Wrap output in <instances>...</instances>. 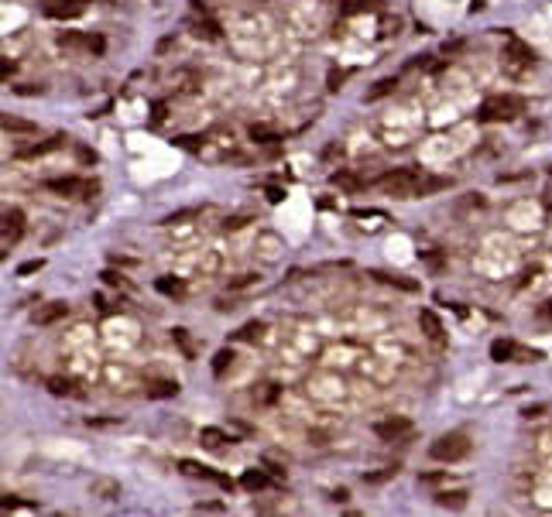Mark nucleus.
<instances>
[{"label": "nucleus", "mask_w": 552, "mask_h": 517, "mask_svg": "<svg viewBox=\"0 0 552 517\" xmlns=\"http://www.w3.org/2000/svg\"><path fill=\"white\" fill-rule=\"evenodd\" d=\"M377 185L394 199H418V195H433V192L446 189L450 178H433V175H422L415 168H394V172L381 175Z\"/></svg>", "instance_id": "nucleus-1"}, {"label": "nucleus", "mask_w": 552, "mask_h": 517, "mask_svg": "<svg viewBox=\"0 0 552 517\" xmlns=\"http://www.w3.org/2000/svg\"><path fill=\"white\" fill-rule=\"evenodd\" d=\"M429 456L439 462H460L470 456V439L463 435V432H446V435H439V439L429 445Z\"/></svg>", "instance_id": "nucleus-2"}, {"label": "nucleus", "mask_w": 552, "mask_h": 517, "mask_svg": "<svg viewBox=\"0 0 552 517\" xmlns=\"http://www.w3.org/2000/svg\"><path fill=\"white\" fill-rule=\"evenodd\" d=\"M521 110H525V99H521V96H487L484 107H480V114H477V120H484V124L514 120Z\"/></svg>", "instance_id": "nucleus-3"}, {"label": "nucleus", "mask_w": 552, "mask_h": 517, "mask_svg": "<svg viewBox=\"0 0 552 517\" xmlns=\"http://www.w3.org/2000/svg\"><path fill=\"white\" fill-rule=\"evenodd\" d=\"M532 62H535V52H532V48H529V45H525L521 38H514L512 31L504 28V65H508V72H514V76H518V72H521V69H529Z\"/></svg>", "instance_id": "nucleus-4"}, {"label": "nucleus", "mask_w": 552, "mask_h": 517, "mask_svg": "<svg viewBox=\"0 0 552 517\" xmlns=\"http://www.w3.org/2000/svg\"><path fill=\"white\" fill-rule=\"evenodd\" d=\"M374 435L384 442H408L412 439V422L405 415H391L384 422H374Z\"/></svg>", "instance_id": "nucleus-5"}, {"label": "nucleus", "mask_w": 552, "mask_h": 517, "mask_svg": "<svg viewBox=\"0 0 552 517\" xmlns=\"http://www.w3.org/2000/svg\"><path fill=\"white\" fill-rule=\"evenodd\" d=\"M86 4H90V0H45V4H41V11H45V18L72 21V18H79V14L86 11Z\"/></svg>", "instance_id": "nucleus-6"}, {"label": "nucleus", "mask_w": 552, "mask_h": 517, "mask_svg": "<svg viewBox=\"0 0 552 517\" xmlns=\"http://www.w3.org/2000/svg\"><path fill=\"white\" fill-rule=\"evenodd\" d=\"M24 233V212L21 209H7L4 212V250H11Z\"/></svg>", "instance_id": "nucleus-7"}, {"label": "nucleus", "mask_w": 552, "mask_h": 517, "mask_svg": "<svg viewBox=\"0 0 552 517\" xmlns=\"http://www.w3.org/2000/svg\"><path fill=\"white\" fill-rule=\"evenodd\" d=\"M45 189L59 192V195H79V192H97V185L93 182H79V178H48Z\"/></svg>", "instance_id": "nucleus-8"}, {"label": "nucleus", "mask_w": 552, "mask_h": 517, "mask_svg": "<svg viewBox=\"0 0 552 517\" xmlns=\"http://www.w3.org/2000/svg\"><path fill=\"white\" fill-rule=\"evenodd\" d=\"M69 315V305L65 302H48V305H41L35 312V326H52V322H59Z\"/></svg>", "instance_id": "nucleus-9"}, {"label": "nucleus", "mask_w": 552, "mask_h": 517, "mask_svg": "<svg viewBox=\"0 0 552 517\" xmlns=\"http://www.w3.org/2000/svg\"><path fill=\"white\" fill-rule=\"evenodd\" d=\"M90 494L99 500H117L120 497V483L114 477H97L90 483Z\"/></svg>", "instance_id": "nucleus-10"}, {"label": "nucleus", "mask_w": 552, "mask_h": 517, "mask_svg": "<svg viewBox=\"0 0 552 517\" xmlns=\"http://www.w3.org/2000/svg\"><path fill=\"white\" fill-rule=\"evenodd\" d=\"M418 326H422V332H426L433 343L443 339V322H439V315H435L433 308H422V312H418Z\"/></svg>", "instance_id": "nucleus-11"}, {"label": "nucleus", "mask_w": 552, "mask_h": 517, "mask_svg": "<svg viewBox=\"0 0 552 517\" xmlns=\"http://www.w3.org/2000/svg\"><path fill=\"white\" fill-rule=\"evenodd\" d=\"M514 349H518L514 339H494L491 343V360L494 364H514Z\"/></svg>", "instance_id": "nucleus-12"}, {"label": "nucleus", "mask_w": 552, "mask_h": 517, "mask_svg": "<svg viewBox=\"0 0 552 517\" xmlns=\"http://www.w3.org/2000/svg\"><path fill=\"white\" fill-rule=\"evenodd\" d=\"M371 278H377L381 285H394V288H401V291H418V281H412V278H405V274H388V271H371Z\"/></svg>", "instance_id": "nucleus-13"}, {"label": "nucleus", "mask_w": 552, "mask_h": 517, "mask_svg": "<svg viewBox=\"0 0 552 517\" xmlns=\"http://www.w3.org/2000/svg\"><path fill=\"white\" fill-rule=\"evenodd\" d=\"M0 124H4V131H7V134H35V131H38V124H35V120L11 116V114H4V120H0Z\"/></svg>", "instance_id": "nucleus-14"}, {"label": "nucleus", "mask_w": 552, "mask_h": 517, "mask_svg": "<svg viewBox=\"0 0 552 517\" xmlns=\"http://www.w3.org/2000/svg\"><path fill=\"white\" fill-rule=\"evenodd\" d=\"M48 391H52L55 398H79V394H82L76 387V381H69V377H48Z\"/></svg>", "instance_id": "nucleus-15"}, {"label": "nucleus", "mask_w": 552, "mask_h": 517, "mask_svg": "<svg viewBox=\"0 0 552 517\" xmlns=\"http://www.w3.org/2000/svg\"><path fill=\"white\" fill-rule=\"evenodd\" d=\"M172 339H175V346L182 349V357H185V360H196V339L189 336V329L175 326V329H172Z\"/></svg>", "instance_id": "nucleus-16"}, {"label": "nucleus", "mask_w": 552, "mask_h": 517, "mask_svg": "<svg viewBox=\"0 0 552 517\" xmlns=\"http://www.w3.org/2000/svg\"><path fill=\"white\" fill-rule=\"evenodd\" d=\"M251 141H257V144H278L281 131L271 127V124H251Z\"/></svg>", "instance_id": "nucleus-17"}, {"label": "nucleus", "mask_w": 552, "mask_h": 517, "mask_svg": "<svg viewBox=\"0 0 552 517\" xmlns=\"http://www.w3.org/2000/svg\"><path fill=\"white\" fill-rule=\"evenodd\" d=\"M144 394H148V398H175V394H178V381H148Z\"/></svg>", "instance_id": "nucleus-18"}, {"label": "nucleus", "mask_w": 552, "mask_h": 517, "mask_svg": "<svg viewBox=\"0 0 552 517\" xmlns=\"http://www.w3.org/2000/svg\"><path fill=\"white\" fill-rule=\"evenodd\" d=\"M59 144H62V134H55V137H48V141H41V144H31V148H21V151H18V158H41V154L55 151Z\"/></svg>", "instance_id": "nucleus-19"}, {"label": "nucleus", "mask_w": 552, "mask_h": 517, "mask_svg": "<svg viewBox=\"0 0 552 517\" xmlns=\"http://www.w3.org/2000/svg\"><path fill=\"white\" fill-rule=\"evenodd\" d=\"M199 442H202L206 449H223L227 442H234V439H230L223 428H202V432H199Z\"/></svg>", "instance_id": "nucleus-20"}, {"label": "nucleus", "mask_w": 552, "mask_h": 517, "mask_svg": "<svg viewBox=\"0 0 552 517\" xmlns=\"http://www.w3.org/2000/svg\"><path fill=\"white\" fill-rule=\"evenodd\" d=\"M240 486H244V490H251V494H257V490H268V477H264L261 469H244Z\"/></svg>", "instance_id": "nucleus-21"}, {"label": "nucleus", "mask_w": 552, "mask_h": 517, "mask_svg": "<svg viewBox=\"0 0 552 517\" xmlns=\"http://www.w3.org/2000/svg\"><path fill=\"white\" fill-rule=\"evenodd\" d=\"M330 182H333L336 189H347V192H360V189H364V182H360L354 172H333V175H330Z\"/></svg>", "instance_id": "nucleus-22"}, {"label": "nucleus", "mask_w": 552, "mask_h": 517, "mask_svg": "<svg viewBox=\"0 0 552 517\" xmlns=\"http://www.w3.org/2000/svg\"><path fill=\"white\" fill-rule=\"evenodd\" d=\"M394 86H398V79H394V76H388V79H377L374 86L367 89V96H364V99H367V103H374V99H381V96L394 93Z\"/></svg>", "instance_id": "nucleus-23"}, {"label": "nucleus", "mask_w": 552, "mask_h": 517, "mask_svg": "<svg viewBox=\"0 0 552 517\" xmlns=\"http://www.w3.org/2000/svg\"><path fill=\"white\" fill-rule=\"evenodd\" d=\"M467 490H439L435 494V504H443V507H463L467 504Z\"/></svg>", "instance_id": "nucleus-24"}, {"label": "nucleus", "mask_w": 552, "mask_h": 517, "mask_svg": "<svg viewBox=\"0 0 552 517\" xmlns=\"http://www.w3.org/2000/svg\"><path fill=\"white\" fill-rule=\"evenodd\" d=\"M155 288L161 295H168V298H182V295H185V285H182L178 278H158Z\"/></svg>", "instance_id": "nucleus-25"}, {"label": "nucleus", "mask_w": 552, "mask_h": 517, "mask_svg": "<svg viewBox=\"0 0 552 517\" xmlns=\"http://www.w3.org/2000/svg\"><path fill=\"white\" fill-rule=\"evenodd\" d=\"M234 364V349L227 346V349H220L217 357H213V377H223L227 374V366Z\"/></svg>", "instance_id": "nucleus-26"}, {"label": "nucleus", "mask_w": 552, "mask_h": 517, "mask_svg": "<svg viewBox=\"0 0 552 517\" xmlns=\"http://www.w3.org/2000/svg\"><path fill=\"white\" fill-rule=\"evenodd\" d=\"M264 332V322H247V326H240L234 332V339H244V343H254L257 336Z\"/></svg>", "instance_id": "nucleus-27"}, {"label": "nucleus", "mask_w": 552, "mask_h": 517, "mask_svg": "<svg viewBox=\"0 0 552 517\" xmlns=\"http://www.w3.org/2000/svg\"><path fill=\"white\" fill-rule=\"evenodd\" d=\"M193 31H196L199 38H210V41H217L223 31H220V24H213V21H196L193 24Z\"/></svg>", "instance_id": "nucleus-28"}, {"label": "nucleus", "mask_w": 552, "mask_h": 517, "mask_svg": "<svg viewBox=\"0 0 552 517\" xmlns=\"http://www.w3.org/2000/svg\"><path fill=\"white\" fill-rule=\"evenodd\" d=\"M254 401L257 404L278 401V383H261V387H254Z\"/></svg>", "instance_id": "nucleus-29"}, {"label": "nucleus", "mask_w": 552, "mask_h": 517, "mask_svg": "<svg viewBox=\"0 0 552 517\" xmlns=\"http://www.w3.org/2000/svg\"><path fill=\"white\" fill-rule=\"evenodd\" d=\"M196 216H199V209L193 206V209H178V212H172V216H165L161 223H165V227H178V223H189V219H196Z\"/></svg>", "instance_id": "nucleus-30"}, {"label": "nucleus", "mask_w": 552, "mask_h": 517, "mask_svg": "<svg viewBox=\"0 0 552 517\" xmlns=\"http://www.w3.org/2000/svg\"><path fill=\"white\" fill-rule=\"evenodd\" d=\"M539 360H542L539 349H529V346H518L514 349V364H539Z\"/></svg>", "instance_id": "nucleus-31"}, {"label": "nucleus", "mask_w": 552, "mask_h": 517, "mask_svg": "<svg viewBox=\"0 0 552 517\" xmlns=\"http://www.w3.org/2000/svg\"><path fill=\"white\" fill-rule=\"evenodd\" d=\"M398 477V466H384V469H377V473H367L364 477V483H384V479Z\"/></svg>", "instance_id": "nucleus-32"}, {"label": "nucleus", "mask_w": 552, "mask_h": 517, "mask_svg": "<svg viewBox=\"0 0 552 517\" xmlns=\"http://www.w3.org/2000/svg\"><path fill=\"white\" fill-rule=\"evenodd\" d=\"M178 469H182L185 477H206V466H199V462H193V459H182Z\"/></svg>", "instance_id": "nucleus-33"}, {"label": "nucleus", "mask_w": 552, "mask_h": 517, "mask_svg": "<svg viewBox=\"0 0 552 517\" xmlns=\"http://www.w3.org/2000/svg\"><path fill=\"white\" fill-rule=\"evenodd\" d=\"M206 479H213V483H220V486H223V490H234L237 483L230 477H223V473H217V469H206Z\"/></svg>", "instance_id": "nucleus-34"}, {"label": "nucleus", "mask_w": 552, "mask_h": 517, "mask_svg": "<svg viewBox=\"0 0 552 517\" xmlns=\"http://www.w3.org/2000/svg\"><path fill=\"white\" fill-rule=\"evenodd\" d=\"M347 76H350V72H343V69H330V79H326V82H330V93H336Z\"/></svg>", "instance_id": "nucleus-35"}, {"label": "nucleus", "mask_w": 552, "mask_h": 517, "mask_svg": "<svg viewBox=\"0 0 552 517\" xmlns=\"http://www.w3.org/2000/svg\"><path fill=\"white\" fill-rule=\"evenodd\" d=\"M199 514H223V504L220 500H206V504H196Z\"/></svg>", "instance_id": "nucleus-36"}, {"label": "nucleus", "mask_w": 552, "mask_h": 517, "mask_svg": "<svg viewBox=\"0 0 552 517\" xmlns=\"http://www.w3.org/2000/svg\"><path fill=\"white\" fill-rule=\"evenodd\" d=\"M247 285H257V274H240V278H230V288H247Z\"/></svg>", "instance_id": "nucleus-37"}, {"label": "nucleus", "mask_w": 552, "mask_h": 517, "mask_svg": "<svg viewBox=\"0 0 552 517\" xmlns=\"http://www.w3.org/2000/svg\"><path fill=\"white\" fill-rule=\"evenodd\" d=\"M41 268H45V261H41V257H38V261H24V264L18 268V274H35V271H41Z\"/></svg>", "instance_id": "nucleus-38"}, {"label": "nucleus", "mask_w": 552, "mask_h": 517, "mask_svg": "<svg viewBox=\"0 0 552 517\" xmlns=\"http://www.w3.org/2000/svg\"><path fill=\"white\" fill-rule=\"evenodd\" d=\"M90 425L93 428H117V425H124L120 418H90Z\"/></svg>", "instance_id": "nucleus-39"}, {"label": "nucleus", "mask_w": 552, "mask_h": 517, "mask_svg": "<svg viewBox=\"0 0 552 517\" xmlns=\"http://www.w3.org/2000/svg\"><path fill=\"white\" fill-rule=\"evenodd\" d=\"M535 315H539L542 322H552V298H549V302H542V305L535 308Z\"/></svg>", "instance_id": "nucleus-40"}, {"label": "nucleus", "mask_w": 552, "mask_h": 517, "mask_svg": "<svg viewBox=\"0 0 552 517\" xmlns=\"http://www.w3.org/2000/svg\"><path fill=\"white\" fill-rule=\"evenodd\" d=\"M4 511H31V504H21L14 497H4Z\"/></svg>", "instance_id": "nucleus-41"}, {"label": "nucleus", "mask_w": 552, "mask_h": 517, "mask_svg": "<svg viewBox=\"0 0 552 517\" xmlns=\"http://www.w3.org/2000/svg\"><path fill=\"white\" fill-rule=\"evenodd\" d=\"M521 415H525L529 422H532V418H542V415H546V404H532V408H525Z\"/></svg>", "instance_id": "nucleus-42"}, {"label": "nucleus", "mask_w": 552, "mask_h": 517, "mask_svg": "<svg viewBox=\"0 0 552 517\" xmlns=\"http://www.w3.org/2000/svg\"><path fill=\"white\" fill-rule=\"evenodd\" d=\"M11 72H14V62H11V58H0V79L7 82V79H11Z\"/></svg>", "instance_id": "nucleus-43"}, {"label": "nucleus", "mask_w": 552, "mask_h": 517, "mask_svg": "<svg viewBox=\"0 0 552 517\" xmlns=\"http://www.w3.org/2000/svg\"><path fill=\"white\" fill-rule=\"evenodd\" d=\"M99 278H103V281H107V285H114V288H117V285H124V278H120L117 271H103V274H99Z\"/></svg>", "instance_id": "nucleus-44"}, {"label": "nucleus", "mask_w": 552, "mask_h": 517, "mask_svg": "<svg viewBox=\"0 0 552 517\" xmlns=\"http://www.w3.org/2000/svg\"><path fill=\"white\" fill-rule=\"evenodd\" d=\"M443 473H422V477H418V483H429V486H435V483H443Z\"/></svg>", "instance_id": "nucleus-45"}, {"label": "nucleus", "mask_w": 552, "mask_h": 517, "mask_svg": "<svg viewBox=\"0 0 552 517\" xmlns=\"http://www.w3.org/2000/svg\"><path fill=\"white\" fill-rule=\"evenodd\" d=\"M86 48H90L93 55H99V52H103V38H97V35H90V41H86Z\"/></svg>", "instance_id": "nucleus-46"}, {"label": "nucleus", "mask_w": 552, "mask_h": 517, "mask_svg": "<svg viewBox=\"0 0 552 517\" xmlns=\"http://www.w3.org/2000/svg\"><path fill=\"white\" fill-rule=\"evenodd\" d=\"M244 223H247V216H230V219H227L223 227H227V230H240Z\"/></svg>", "instance_id": "nucleus-47"}, {"label": "nucleus", "mask_w": 552, "mask_h": 517, "mask_svg": "<svg viewBox=\"0 0 552 517\" xmlns=\"http://www.w3.org/2000/svg\"><path fill=\"white\" fill-rule=\"evenodd\" d=\"M285 199V189H278V185H268V202H281Z\"/></svg>", "instance_id": "nucleus-48"}, {"label": "nucleus", "mask_w": 552, "mask_h": 517, "mask_svg": "<svg viewBox=\"0 0 552 517\" xmlns=\"http://www.w3.org/2000/svg\"><path fill=\"white\" fill-rule=\"evenodd\" d=\"M79 161H86V165H97V151H90V148H79Z\"/></svg>", "instance_id": "nucleus-49"}, {"label": "nucleus", "mask_w": 552, "mask_h": 517, "mask_svg": "<svg viewBox=\"0 0 552 517\" xmlns=\"http://www.w3.org/2000/svg\"><path fill=\"white\" fill-rule=\"evenodd\" d=\"M18 93L21 96H35V93H41V86H18Z\"/></svg>", "instance_id": "nucleus-50"}, {"label": "nucleus", "mask_w": 552, "mask_h": 517, "mask_svg": "<svg viewBox=\"0 0 552 517\" xmlns=\"http://www.w3.org/2000/svg\"><path fill=\"white\" fill-rule=\"evenodd\" d=\"M172 45H175V38H172V35H168V38H161V41H158V52H168V48H172Z\"/></svg>", "instance_id": "nucleus-51"}, {"label": "nucleus", "mask_w": 552, "mask_h": 517, "mask_svg": "<svg viewBox=\"0 0 552 517\" xmlns=\"http://www.w3.org/2000/svg\"><path fill=\"white\" fill-rule=\"evenodd\" d=\"M165 120V103H155V124H161Z\"/></svg>", "instance_id": "nucleus-52"}, {"label": "nucleus", "mask_w": 552, "mask_h": 517, "mask_svg": "<svg viewBox=\"0 0 552 517\" xmlns=\"http://www.w3.org/2000/svg\"><path fill=\"white\" fill-rule=\"evenodd\" d=\"M347 497H350V494H347L343 486H340V490H333V500H336V504H343V500H347Z\"/></svg>", "instance_id": "nucleus-53"}]
</instances>
